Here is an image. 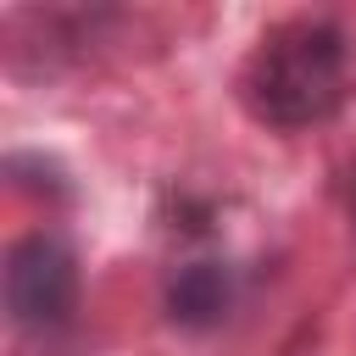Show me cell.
Masks as SVG:
<instances>
[{
  "label": "cell",
  "instance_id": "6da1fadb",
  "mask_svg": "<svg viewBox=\"0 0 356 356\" xmlns=\"http://www.w3.org/2000/svg\"><path fill=\"white\" fill-rule=\"evenodd\" d=\"M239 95H245L250 117H261L267 128L328 122L350 95L345 28H334L328 17H295V22L273 28L250 50V61L239 72Z\"/></svg>",
  "mask_w": 356,
  "mask_h": 356
},
{
  "label": "cell",
  "instance_id": "7a4b0ae2",
  "mask_svg": "<svg viewBox=\"0 0 356 356\" xmlns=\"http://www.w3.org/2000/svg\"><path fill=\"white\" fill-rule=\"evenodd\" d=\"M0 289H6V312L17 328L28 334H56L72 323L78 312V256L67 239L33 228L22 239L6 245V267H0Z\"/></svg>",
  "mask_w": 356,
  "mask_h": 356
},
{
  "label": "cell",
  "instance_id": "3957f363",
  "mask_svg": "<svg viewBox=\"0 0 356 356\" xmlns=\"http://www.w3.org/2000/svg\"><path fill=\"white\" fill-rule=\"evenodd\" d=\"M228 300H234V278H228L222 261H189L167 284V317L178 328H211V323H222Z\"/></svg>",
  "mask_w": 356,
  "mask_h": 356
}]
</instances>
